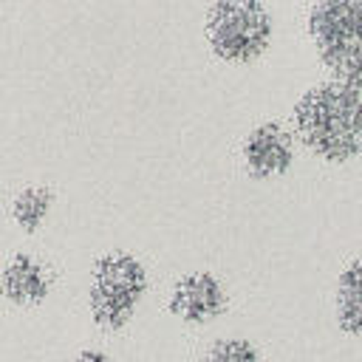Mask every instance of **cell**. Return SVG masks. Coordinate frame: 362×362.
Returning a JSON list of instances; mask_svg holds the SVG:
<instances>
[{
	"label": "cell",
	"mask_w": 362,
	"mask_h": 362,
	"mask_svg": "<svg viewBox=\"0 0 362 362\" xmlns=\"http://www.w3.org/2000/svg\"><path fill=\"white\" fill-rule=\"evenodd\" d=\"M294 164V136L277 124L263 122L249 130L243 141V167L255 178H277Z\"/></svg>",
	"instance_id": "cell-5"
},
{
	"label": "cell",
	"mask_w": 362,
	"mask_h": 362,
	"mask_svg": "<svg viewBox=\"0 0 362 362\" xmlns=\"http://www.w3.org/2000/svg\"><path fill=\"white\" fill-rule=\"evenodd\" d=\"M147 291L144 266L127 252L102 255L90 277V317L96 325L116 331L130 322L139 300Z\"/></svg>",
	"instance_id": "cell-4"
},
{
	"label": "cell",
	"mask_w": 362,
	"mask_h": 362,
	"mask_svg": "<svg viewBox=\"0 0 362 362\" xmlns=\"http://www.w3.org/2000/svg\"><path fill=\"white\" fill-rule=\"evenodd\" d=\"M305 28L331 76L359 82L362 0H314Z\"/></svg>",
	"instance_id": "cell-3"
},
{
	"label": "cell",
	"mask_w": 362,
	"mask_h": 362,
	"mask_svg": "<svg viewBox=\"0 0 362 362\" xmlns=\"http://www.w3.org/2000/svg\"><path fill=\"white\" fill-rule=\"evenodd\" d=\"M51 204H54L51 189H45V187H28V189H23V192L14 198L11 215H14V221H17L20 229L37 232V229L42 226L45 215L51 212Z\"/></svg>",
	"instance_id": "cell-9"
},
{
	"label": "cell",
	"mask_w": 362,
	"mask_h": 362,
	"mask_svg": "<svg viewBox=\"0 0 362 362\" xmlns=\"http://www.w3.org/2000/svg\"><path fill=\"white\" fill-rule=\"evenodd\" d=\"M48 288H51L48 274L31 255H14L0 274V294L14 305L42 303Z\"/></svg>",
	"instance_id": "cell-7"
},
{
	"label": "cell",
	"mask_w": 362,
	"mask_h": 362,
	"mask_svg": "<svg viewBox=\"0 0 362 362\" xmlns=\"http://www.w3.org/2000/svg\"><path fill=\"white\" fill-rule=\"evenodd\" d=\"M201 362H257V351L249 339H221L204 354Z\"/></svg>",
	"instance_id": "cell-10"
},
{
	"label": "cell",
	"mask_w": 362,
	"mask_h": 362,
	"mask_svg": "<svg viewBox=\"0 0 362 362\" xmlns=\"http://www.w3.org/2000/svg\"><path fill=\"white\" fill-rule=\"evenodd\" d=\"M76 362H113L105 351H96V348H90V351H82L79 356H76Z\"/></svg>",
	"instance_id": "cell-11"
},
{
	"label": "cell",
	"mask_w": 362,
	"mask_h": 362,
	"mask_svg": "<svg viewBox=\"0 0 362 362\" xmlns=\"http://www.w3.org/2000/svg\"><path fill=\"white\" fill-rule=\"evenodd\" d=\"M209 51L229 65H249L266 54L274 17L263 0H215L204 17Z\"/></svg>",
	"instance_id": "cell-2"
},
{
	"label": "cell",
	"mask_w": 362,
	"mask_h": 362,
	"mask_svg": "<svg viewBox=\"0 0 362 362\" xmlns=\"http://www.w3.org/2000/svg\"><path fill=\"white\" fill-rule=\"evenodd\" d=\"M362 90L354 79H328L308 88L294 102L297 139L325 161L342 164L359 156L362 147Z\"/></svg>",
	"instance_id": "cell-1"
},
{
	"label": "cell",
	"mask_w": 362,
	"mask_h": 362,
	"mask_svg": "<svg viewBox=\"0 0 362 362\" xmlns=\"http://www.w3.org/2000/svg\"><path fill=\"white\" fill-rule=\"evenodd\" d=\"M167 308L184 322H209L226 308V288L209 272H189L173 286Z\"/></svg>",
	"instance_id": "cell-6"
},
{
	"label": "cell",
	"mask_w": 362,
	"mask_h": 362,
	"mask_svg": "<svg viewBox=\"0 0 362 362\" xmlns=\"http://www.w3.org/2000/svg\"><path fill=\"white\" fill-rule=\"evenodd\" d=\"M337 322L348 337L362 331V263L354 257L337 283Z\"/></svg>",
	"instance_id": "cell-8"
}]
</instances>
